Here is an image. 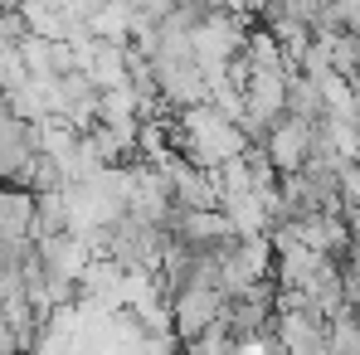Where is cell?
Listing matches in <instances>:
<instances>
[{
    "instance_id": "obj_13",
    "label": "cell",
    "mask_w": 360,
    "mask_h": 355,
    "mask_svg": "<svg viewBox=\"0 0 360 355\" xmlns=\"http://www.w3.org/2000/svg\"><path fill=\"white\" fill-rule=\"evenodd\" d=\"M0 355H30V346L15 336V326H10L5 316H0Z\"/></svg>"
},
{
    "instance_id": "obj_5",
    "label": "cell",
    "mask_w": 360,
    "mask_h": 355,
    "mask_svg": "<svg viewBox=\"0 0 360 355\" xmlns=\"http://www.w3.org/2000/svg\"><path fill=\"white\" fill-rule=\"evenodd\" d=\"M268 273H273V243H268V234L263 238H229L219 248V288L229 297L268 283Z\"/></svg>"
},
{
    "instance_id": "obj_11",
    "label": "cell",
    "mask_w": 360,
    "mask_h": 355,
    "mask_svg": "<svg viewBox=\"0 0 360 355\" xmlns=\"http://www.w3.org/2000/svg\"><path fill=\"white\" fill-rule=\"evenodd\" d=\"M20 83H30L25 59H20V49H5V54H0V98H5V93H15Z\"/></svg>"
},
{
    "instance_id": "obj_2",
    "label": "cell",
    "mask_w": 360,
    "mask_h": 355,
    "mask_svg": "<svg viewBox=\"0 0 360 355\" xmlns=\"http://www.w3.org/2000/svg\"><path fill=\"white\" fill-rule=\"evenodd\" d=\"M166 253H171L166 224H151V219H136V214H122L103 234V258H112L122 273H156L166 263Z\"/></svg>"
},
{
    "instance_id": "obj_8",
    "label": "cell",
    "mask_w": 360,
    "mask_h": 355,
    "mask_svg": "<svg viewBox=\"0 0 360 355\" xmlns=\"http://www.w3.org/2000/svg\"><path fill=\"white\" fill-rule=\"evenodd\" d=\"M311 131L316 127H307V122H297V117H283L258 146L268 151V161H273V171H278V180L283 176H297L302 166L311 161Z\"/></svg>"
},
{
    "instance_id": "obj_4",
    "label": "cell",
    "mask_w": 360,
    "mask_h": 355,
    "mask_svg": "<svg viewBox=\"0 0 360 355\" xmlns=\"http://www.w3.org/2000/svg\"><path fill=\"white\" fill-rule=\"evenodd\" d=\"M224 311H229V292H224V288H214V283H190V288H180V292L171 297V336H176L180 346H190V341H200L210 326H219Z\"/></svg>"
},
{
    "instance_id": "obj_1",
    "label": "cell",
    "mask_w": 360,
    "mask_h": 355,
    "mask_svg": "<svg viewBox=\"0 0 360 355\" xmlns=\"http://www.w3.org/2000/svg\"><path fill=\"white\" fill-rule=\"evenodd\" d=\"M171 146L190 166H200V171H224L253 141L243 136L239 122L224 117L214 103H195V108H185V112L171 117Z\"/></svg>"
},
{
    "instance_id": "obj_12",
    "label": "cell",
    "mask_w": 360,
    "mask_h": 355,
    "mask_svg": "<svg viewBox=\"0 0 360 355\" xmlns=\"http://www.w3.org/2000/svg\"><path fill=\"white\" fill-rule=\"evenodd\" d=\"M25 34H30V30H25L20 15H0V54H5V49H20Z\"/></svg>"
},
{
    "instance_id": "obj_10",
    "label": "cell",
    "mask_w": 360,
    "mask_h": 355,
    "mask_svg": "<svg viewBox=\"0 0 360 355\" xmlns=\"http://www.w3.org/2000/svg\"><path fill=\"white\" fill-rule=\"evenodd\" d=\"M288 117L307 122V127H316V122L326 117L321 83H316V78H307V73H297V68H288Z\"/></svg>"
},
{
    "instance_id": "obj_7",
    "label": "cell",
    "mask_w": 360,
    "mask_h": 355,
    "mask_svg": "<svg viewBox=\"0 0 360 355\" xmlns=\"http://www.w3.org/2000/svg\"><path fill=\"white\" fill-rule=\"evenodd\" d=\"M0 253L5 258L34 253V195L20 185H0Z\"/></svg>"
},
{
    "instance_id": "obj_6",
    "label": "cell",
    "mask_w": 360,
    "mask_h": 355,
    "mask_svg": "<svg viewBox=\"0 0 360 355\" xmlns=\"http://www.w3.org/2000/svg\"><path fill=\"white\" fill-rule=\"evenodd\" d=\"M273 321H278V288L273 283H258L248 292L229 297V311H224V326L234 341H258V336H273Z\"/></svg>"
},
{
    "instance_id": "obj_9",
    "label": "cell",
    "mask_w": 360,
    "mask_h": 355,
    "mask_svg": "<svg viewBox=\"0 0 360 355\" xmlns=\"http://www.w3.org/2000/svg\"><path fill=\"white\" fill-rule=\"evenodd\" d=\"M34 156H39V146H34V122H20L10 112V117L0 122V185H15Z\"/></svg>"
},
{
    "instance_id": "obj_3",
    "label": "cell",
    "mask_w": 360,
    "mask_h": 355,
    "mask_svg": "<svg viewBox=\"0 0 360 355\" xmlns=\"http://www.w3.org/2000/svg\"><path fill=\"white\" fill-rule=\"evenodd\" d=\"M248 30H253V20L234 15L229 5L210 10V15L200 20V30L190 34V49H195V59L205 68V78H219V73H234V68H239Z\"/></svg>"
},
{
    "instance_id": "obj_14",
    "label": "cell",
    "mask_w": 360,
    "mask_h": 355,
    "mask_svg": "<svg viewBox=\"0 0 360 355\" xmlns=\"http://www.w3.org/2000/svg\"><path fill=\"white\" fill-rule=\"evenodd\" d=\"M176 5H200V10H219L224 0H176Z\"/></svg>"
}]
</instances>
